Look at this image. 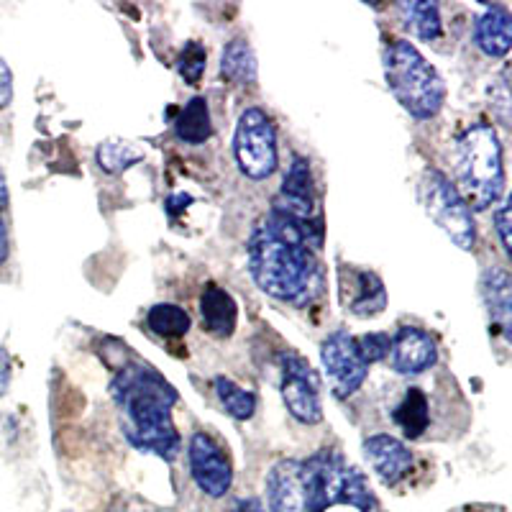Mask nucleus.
I'll use <instances>...</instances> for the list:
<instances>
[{
	"instance_id": "nucleus-28",
	"label": "nucleus",
	"mask_w": 512,
	"mask_h": 512,
	"mask_svg": "<svg viewBox=\"0 0 512 512\" xmlns=\"http://www.w3.org/2000/svg\"><path fill=\"white\" fill-rule=\"evenodd\" d=\"M495 226H497V233H500L502 249L510 254V203H507V200H502L500 208H497Z\"/></svg>"
},
{
	"instance_id": "nucleus-1",
	"label": "nucleus",
	"mask_w": 512,
	"mask_h": 512,
	"mask_svg": "<svg viewBox=\"0 0 512 512\" xmlns=\"http://www.w3.org/2000/svg\"><path fill=\"white\" fill-rule=\"evenodd\" d=\"M313 246H320V228L272 210L249 241V272L259 290L297 308L313 303L323 292V272Z\"/></svg>"
},
{
	"instance_id": "nucleus-11",
	"label": "nucleus",
	"mask_w": 512,
	"mask_h": 512,
	"mask_svg": "<svg viewBox=\"0 0 512 512\" xmlns=\"http://www.w3.org/2000/svg\"><path fill=\"white\" fill-rule=\"evenodd\" d=\"M315 205H318V200H315L313 175H310L308 162L297 157L292 162L290 172L285 175V182H282V190L274 200L272 210L295 223L320 228V218H315Z\"/></svg>"
},
{
	"instance_id": "nucleus-30",
	"label": "nucleus",
	"mask_w": 512,
	"mask_h": 512,
	"mask_svg": "<svg viewBox=\"0 0 512 512\" xmlns=\"http://www.w3.org/2000/svg\"><path fill=\"white\" fill-rule=\"evenodd\" d=\"M8 259V231H6V223L0 218V264Z\"/></svg>"
},
{
	"instance_id": "nucleus-27",
	"label": "nucleus",
	"mask_w": 512,
	"mask_h": 512,
	"mask_svg": "<svg viewBox=\"0 0 512 512\" xmlns=\"http://www.w3.org/2000/svg\"><path fill=\"white\" fill-rule=\"evenodd\" d=\"M98 159L105 169L118 172V169H123V167H128L131 162H136V159H139V152H134V149H131L128 144H113L111 141V144L100 146Z\"/></svg>"
},
{
	"instance_id": "nucleus-15",
	"label": "nucleus",
	"mask_w": 512,
	"mask_h": 512,
	"mask_svg": "<svg viewBox=\"0 0 512 512\" xmlns=\"http://www.w3.org/2000/svg\"><path fill=\"white\" fill-rule=\"evenodd\" d=\"M364 454H367L369 464H372V469L384 484H397L400 479L408 477L410 466H413L410 448L400 438L387 436V433L369 436L364 441Z\"/></svg>"
},
{
	"instance_id": "nucleus-17",
	"label": "nucleus",
	"mask_w": 512,
	"mask_h": 512,
	"mask_svg": "<svg viewBox=\"0 0 512 512\" xmlns=\"http://www.w3.org/2000/svg\"><path fill=\"white\" fill-rule=\"evenodd\" d=\"M200 315H203V326L210 336L231 338L233 331H236L239 308H236V300L223 287L208 285L203 290V297H200Z\"/></svg>"
},
{
	"instance_id": "nucleus-3",
	"label": "nucleus",
	"mask_w": 512,
	"mask_h": 512,
	"mask_svg": "<svg viewBox=\"0 0 512 512\" xmlns=\"http://www.w3.org/2000/svg\"><path fill=\"white\" fill-rule=\"evenodd\" d=\"M454 177L456 192L469 210H487L502 198L505 190L502 144L489 123H469L456 136Z\"/></svg>"
},
{
	"instance_id": "nucleus-9",
	"label": "nucleus",
	"mask_w": 512,
	"mask_h": 512,
	"mask_svg": "<svg viewBox=\"0 0 512 512\" xmlns=\"http://www.w3.org/2000/svg\"><path fill=\"white\" fill-rule=\"evenodd\" d=\"M320 364L326 369V377L331 379V387L336 397H349L359 390L367 379L369 367L361 359L356 341L351 333L336 331L320 346Z\"/></svg>"
},
{
	"instance_id": "nucleus-10",
	"label": "nucleus",
	"mask_w": 512,
	"mask_h": 512,
	"mask_svg": "<svg viewBox=\"0 0 512 512\" xmlns=\"http://www.w3.org/2000/svg\"><path fill=\"white\" fill-rule=\"evenodd\" d=\"M187 456H190V474L200 487V492H205L213 500L226 497L233 482V472L231 461L223 454V448L205 433H195L190 438Z\"/></svg>"
},
{
	"instance_id": "nucleus-26",
	"label": "nucleus",
	"mask_w": 512,
	"mask_h": 512,
	"mask_svg": "<svg viewBox=\"0 0 512 512\" xmlns=\"http://www.w3.org/2000/svg\"><path fill=\"white\" fill-rule=\"evenodd\" d=\"M354 341H356V349H359L361 359H364V364H367V367H372V364H377V361H382L390 356L392 338L387 336V333H364V336L354 338Z\"/></svg>"
},
{
	"instance_id": "nucleus-16",
	"label": "nucleus",
	"mask_w": 512,
	"mask_h": 512,
	"mask_svg": "<svg viewBox=\"0 0 512 512\" xmlns=\"http://www.w3.org/2000/svg\"><path fill=\"white\" fill-rule=\"evenodd\" d=\"M392 423L400 428L405 438L420 441L425 431H431V400H428V395L415 384L405 387L402 397L392 408Z\"/></svg>"
},
{
	"instance_id": "nucleus-7",
	"label": "nucleus",
	"mask_w": 512,
	"mask_h": 512,
	"mask_svg": "<svg viewBox=\"0 0 512 512\" xmlns=\"http://www.w3.org/2000/svg\"><path fill=\"white\" fill-rule=\"evenodd\" d=\"M233 154L239 169L251 180H267L277 169V136L262 108H246L233 134Z\"/></svg>"
},
{
	"instance_id": "nucleus-18",
	"label": "nucleus",
	"mask_w": 512,
	"mask_h": 512,
	"mask_svg": "<svg viewBox=\"0 0 512 512\" xmlns=\"http://www.w3.org/2000/svg\"><path fill=\"white\" fill-rule=\"evenodd\" d=\"M477 47L487 57H505L512 47V18L510 11L502 6H492L477 18L474 26Z\"/></svg>"
},
{
	"instance_id": "nucleus-8",
	"label": "nucleus",
	"mask_w": 512,
	"mask_h": 512,
	"mask_svg": "<svg viewBox=\"0 0 512 512\" xmlns=\"http://www.w3.org/2000/svg\"><path fill=\"white\" fill-rule=\"evenodd\" d=\"M282 364V400L295 420L305 425H315L323 420L320 405V384L308 361L295 351H285L280 356Z\"/></svg>"
},
{
	"instance_id": "nucleus-32",
	"label": "nucleus",
	"mask_w": 512,
	"mask_h": 512,
	"mask_svg": "<svg viewBox=\"0 0 512 512\" xmlns=\"http://www.w3.org/2000/svg\"><path fill=\"white\" fill-rule=\"evenodd\" d=\"M8 203V187H6V177L0 172V208Z\"/></svg>"
},
{
	"instance_id": "nucleus-22",
	"label": "nucleus",
	"mask_w": 512,
	"mask_h": 512,
	"mask_svg": "<svg viewBox=\"0 0 512 512\" xmlns=\"http://www.w3.org/2000/svg\"><path fill=\"white\" fill-rule=\"evenodd\" d=\"M221 75L231 82H254L256 80V59L251 52L249 41L233 39L221 57Z\"/></svg>"
},
{
	"instance_id": "nucleus-24",
	"label": "nucleus",
	"mask_w": 512,
	"mask_h": 512,
	"mask_svg": "<svg viewBox=\"0 0 512 512\" xmlns=\"http://www.w3.org/2000/svg\"><path fill=\"white\" fill-rule=\"evenodd\" d=\"M146 323L152 328L157 336L164 338H180L190 331V315L180 308V305H172V303H162V305H154L146 315Z\"/></svg>"
},
{
	"instance_id": "nucleus-5",
	"label": "nucleus",
	"mask_w": 512,
	"mask_h": 512,
	"mask_svg": "<svg viewBox=\"0 0 512 512\" xmlns=\"http://www.w3.org/2000/svg\"><path fill=\"white\" fill-rule=\"evenodd\" d=\"M308 512H326L333 505H351L361 512H379L367 479L333 448H320L300 461Z\"/></svg>"
},
{
	"instance_id": "nucleus-25",
	"label": "nucleus",
	"mask_w": 512,
	"mask_h": 512,
	"mask_svg": "<svg viewBox=\"0 0 512 512\" xmlns=\"http://www.w3.org/2000/svg\"><path fill=\"white\" fill-rule=\"evenodd\" d=\"M205 59H208V54H205V47L200 41H190V44L182 49L180 59H177V70L185 77V82L198 85L200 77H203L205 72Z\"/></svg>"
},
{
	"instance_id": "nucleus-29",
	"label": "nucleus",
	"mask_w": 512,
	"mask_h": 512,
	"mask_svg": "<svg viewBox=\"0 0 512 512\" xmlns=\"http://www.w3.org/2000/svg\"><path fill=\"white\" fill-rule=\"evenodd\" d=\"M13 98V75L8 70L6 59L0 57V108H6Z\"/></svg>"
},
{
	"instance_id": "nucleus-4",
	"label": "nucleus",
	"mask_w": 512,
	"mask_h": 512,
	"mask_svg": "<svg viewBox=\"0 0 512 512\" xmlns=\"http://www.w3.org/2000/svg\"><path fill=\"white\" fill-rule=\"evenodd\" d=\"M382 62L387 88L410 116L420 121L438 116L446 100V85L431 62H425L423 54L415 49V44L408 39L390 41L384 47Z\"/></svg>"
},
{
	"instance_id": "nucleus-19",
	"label": "nucleus",
	"mask_w": 512,
	"mask_h": 512,
	"mask_svg": "<svg viewBox=\"0 0 512 512\" xmlns=\"http://www.w3.org/2000/svg\"><path fill=\"white\" fill-rule=\"evenodd\" d=\"M482 295L487 303L489 318L497 323L505 338H510V315H512V297H510V274L502 267H489L482 274Z\"/></svg>"
},
{
	"instance_id": "nucleus-21",
	"label": "nucleus",
	"mask_w": 512,
	"mask_h": 512,
	"mask_svg": "<svg viewBox=\"0 0 512 512\" xmlns=\"http://www.w3.org/2000/svg\"><path fill=\"white\" fill-rule=\"evenodd\" d=\"M402 26L423 41H433L441 36V13L436 3L420 0V3H400L397 6Z\"/></svg>"
},
{
	"instance_id": "nucleus-12",
	"label": "nucleus",
	"mask_w": 512,
	"mask_h": 512,
	"mask_svg": "<svg viewBox=\"0 0 512 512\" xmlns=\"http://www.w3.org/2000/svg\"><path fill=\"white\" fill-rule=\"evenodd\" d=\"M390 361L392 369L402 377H418L436 367L438 349L436 341L428 331L418 326H402L395 333L390 344Z\"/></svg>"
},
{
	"instance_id": "nucleus-6",
	"label": "nucleus",
	"mask_w": 512,
	"mask_h": 512,
	"mask_svg": "<svg viewBox=\"0 0 512 512\" xmlns=\"http://www.w3.org/2000/svg\"><path fill=\"white\" fill-rule=\"evenodd\" d=\"M418 198L425 216L431 218L448 239L464 251L474 249L477 231H474L472 210L466 208V203L456 192L454 182L448 180L446 175H441L438 169H425L418 185Z\"/></svg>"
},
{
	"instance_id": "nucleus-23",
	"label": "nucleus",
	"mask_w": 512,
	"mask_h": 512,
	"mask_svg": "<svg viewBox=\"0 0 512 512\" xmlns=\"http://www.w3.org/2000/svg\"><path fill=\"white\" fill-rule=\"evenodd\" d=\"M216 395L221 400L223 410L236 420H249L256 413V397L254 392L244 390L239 384L228 377H216Z\"/></svg>"
},
{
	"instance_id": "nucleus-14",
	"label": "nucleus",
	"mask_w": 512,
	"mask_h": 512,
	"mask_svg": "<svg viewBox=\"0 0 512 512\" xmlns=\"http://www.w3.org/2000/svg\"><path fill=\"white\" fill-rule=\"evenodd\" d=\"M267 507L269 512H308L300 461L282 459L267 474Z\"/></svg>"
},
{
	"instance_id": "nucleus-20",
	"label": "nucleus",
	"mask_w": 512,
	"mask_h": 512,
	"mask_svg": "<svg viewBox=\"0 0 512 512\" xmlns=\"http://www.w3.org/2000/svg\"><path fill=\"white\" fill-rule=\"evenodd\" d=\"M175 134L177 139L185 141L190 146H200L210 139L213 126H210V111L208 100L205 98H192L190 103L180 111L175 121Z\"/></svg>"
},
{
	"instance_id": "nucleus-2",
	"label": "nucleus",
	"mask_w": 512,
	"mask_h": 512,
	"mask_svg": "<svg viewBox=\"0 0 512 512\" xmlns=\"http://www.w3.org/2000/svg\"><path fill=\"white\" fill-rule=\"evenodd\" d=\"M111 397L121 413V428L128 443L139 451L175 461L182 441L172 423L177 402L175 387L149 364H128L113 377Z\"/></svg>"
},
{
	"instance_id": "nucleus-31",
	"label": "nucleus",
	"mask_w": 512,
	"mask_h": 512,
	"mask_svg": "<svg viewBox=\"0 0 512 512\" xmlns=\"http://www.w3.org/2000/svg\"><path fill=\"white\" fill-rule=\"evenodd\" d=\"M236 512H264V510L256 500H241L239 505H236Z\"/></svg>"
},
{
	"instance_id": "nucleus-13",
	"label": "nucleus",
	"mask_w": 512,
	"mask_h": 512,
	"mask_svg": "<svg viewBox=\"0 0 512 512\" xmlns=\"http://www.w3.org/2000/svg\"><path fill=\"white\" fill-rule=\"evenodd\" d=\"M338 285H341V305L359 318L382 313L387 305V292L374 272L341 267L338 269Z\"/></svg>"
}]
</instances>
